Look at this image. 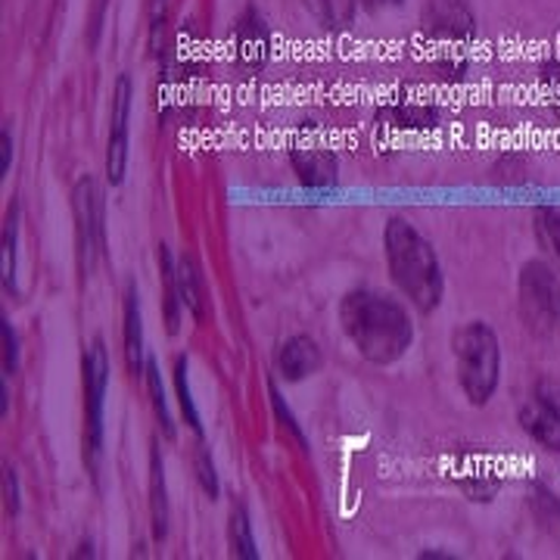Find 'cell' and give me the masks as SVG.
<instances>
[{
    "instance_id": "obj_12",
    "label": "cell",
    "mask_w": 560,
    "mask_h": 560,
    "mask_svg": "<svg viewBox=\"0 0 560 560\" xmlns=\"http://www.w3.org/2000/svg\"><path fill=\"white\" fill-rule=\"evenodd\" d=\"M150 511H153V536L162 539L168 533V495H165V470H162L160 445L150 452Z\"/></svg>"
},
{
    "instance_id": "obj_21",
    "label": "cell",
    "mask_w": 560,
    "mask_h": 560,
    "mask_svg": "<svg viewBox=\"0 0 560 560\" xmlns=\"http://www.w3.org/2000/svg\"><path fill=\"white\" fill-rule=\"evenodd\" d=\"M194 467H197V480H200L202 492L209 499L219 495V477H215V464H212V455L206 452V445H197V455H194Z\"/></svg>"
},
{
    "instance_id": "obj_10",
    "label": "cell",
    "mask_w": 560,
    "mask_h": 560,
    "mask_svg": "<svg viewBox=\"0 0 560 560\" xmlns=\"http://www.w3.org/2000/svg\"><path fill=\"white\" fill-rule=\"evenodd\" d=\"M125 361L131 374H138L143 364V327H140V302L135 283H128V293H125Z\"/></svg>"
},
{
    "instance_id": "obj_18",
    "label": "cell",
    "mask_w": 560,
    "mask_h": 560,
    "mask_svg": "<svg viewBox=\"0 0 560 560\" xmlns=\"http://www.w3.org/2000/svg\"><path fill=\"white\" fill-rule=\"evenodd\" d=\"M0 275H3V287L7 290L16 287V212H10L7 231H3V265H0Z\"/></svg>"
},
{
    "instance_id": "obj_8",
    "label": "cell",
    "mask_w": 560,
    "mask_h": 560,
    "mask_svg": "<svg viewBox=\"0 0 560 560\" xmlns=\"http://www.w3.org/2000/svg\"><path fill=\"white\" fill-rule=\"evenodd\" d=\"M128 113H131V81L121 75L113 94V128H109V153H106V175L113 184H121L128 165Z\"/></svg>"
},
{
    "instance_id": "obj_5",
    "label": "cell",
    "mask_w": 560,
    "mask_h": 560,
    "mask_svg": "<svg viewBox=\"0 0 560 560\" xmlns=\"http://www.w3.org/2000/svg\"><path fill=\"white\" fill-rule=\"evenodd\" d=\"M72 215H75V249H79V271L88 278L106 249V215H103V194L97 180L84 175L72 190Z\"/></svg>"
},
{
    "instance_id": "obj_2",
    "label": "cell",
    "mask_w": 560,
    "mask_h": 560,
    "mask_svg": "<svg viewBox=\"0 0 560 560\" xmlns=\"http://www.w3.org/2000/svg\"><path fill=\"white\" fill-rule=\"evenodd\" d=\"M383 246H386V261H389L393 280L399 283L401 293L415 302L423 315L440 308L442 271L436 249L430 246V241L420 234L415 224L393 219L386 224Z\"/></svg>"
},
{
    "instance_id": "obj_11",
    "label": "cell",
    "mask_w": 560,
    "mask_h": 560,
    "mask_svg": "<svg viewBox=\"0 0 560 560\" xmlns=\"http://www.w3.org/2000/svg\"><path fill=\"white\" fill-rule=\"evenodd\" d=\"M293 165L300 172L302 184L308 187H330L337 184V160L327 150H296Z\"/></svg>"
},
{
    "instance_id": "obj_3",
    "label": "cell",
    "mask_w": 560,
    "mask_h": 560,
    "mask_svg": "<svg viewBox=\"0 0 560 560\" xmlns=\"http://www.w3.org/2000/svg\"><path fill=\"white\" fill-rule=\"evenodd\" d=\"M452 349H455L458 383L464 396L474 405H486L495 396V386H499L501 352L495 330L482 320H470L455 334Z\"/></svg>"
},
{
    "instance_id": "obj_4",
    "label": "cell",
    "mask_w": 560,
    "mask_h": 560,
    "mask_svg": "<svg viewBox=\"0 0 560 560\" xmlns=\"http://www.w3.org/2000/svg\"><path fill=\"white\" fill-rule=\"evenodd\" d=\"M521 318L533 337H551L560 330V278L548 261L523 265Z\"/></svg>"
},
{
    "instance_id": "obj_13",
    "label": "cell",
    "mask_w": 560,
    "mask_h": 560,
    "mask_svg": "<svg viewBox=\"0 0 560 560\" xmlns=\"http://www.w3.org/2000/svg\"><path fill=\"white\" fill-rule=\"evenodd\" d=\"M160 271H162V283H165V320H168V330L175 334L180 324V290H178V271L172 265V256L168 249L160 246Z\"/></svg>"
},
{
    "instance_id": "obj_7",
    "label": "cell",
    "mask_w": 560,
    "mask_h": 560,
    "mask_svg": "<svg viewBox=\"0 0 560 560\" xmlns=\"http://www.w3.org/2000/svg\"><path fill=\"white\" fill-rule=\"evenodd\" d=\"M109 381L106 349L97 340L84 352V442L91 458H97L103 448V396Z\"/></svg>"
},
{
    "instance_id": "obj_25",
    "label": "cell",
    "mask_w": 560,
    "mask_h": 560,
    "mask_svg": "<svg viewBox=\"0 0 560 560\" xmlns=\"http://www.w3.org/2000/svg\"><path fill=\"white\" fill-rule=\"evenodd\" d=\"M10 160H13V138H10V128L0 131V178L10 172Z\"/></svg>"
},
{
    "instance_id": "obj_16",
    "label": "cell",
    "mask_w": 560,
    "mask_h": 560,
    "mask_svg": "<svg viewBox=\"0 0 560 560\" xmlns=\"http://www.w3.org/2000/svg\"><path fill=\"white\" fill-rule=\"evenodd\" d=\"M178 290H180V302L184 308H190L197 318H202V287H200V275L194 268V261L184 259L178 268Z\"/></svg>"
},
{
    "instance_id": "obj_1",
    "label": "cell",
    "mask_w": 560,
    "mask_h": 560,
    "mask_svg": "<svg viewBox=\"0 0 560 560\" xmlns=\"http://www.w3.org/2000/svg\"><path fill=\"white\" fill-rule=\"evenodd\" d=\"M340 320L346 337L359 349L361 359L374 361V364L399 361L415 340L408 312L396 300L371 293V290L349 293L340 305Z\"/></svg>"
},
{
    "instance_id": "obj_19",
    "label": "cell",
    "mask_w": 560,
    "mask_h": 560,
    "mask_svg": "<svg viewBox=\"0 0 560 560\" xmlns=\"http://www.w3.org/2000/svg\"><path fill=\"white\" fill-rule=\"evenodd\" d=\"M147 383H150V396H153L156 418L162 420V430H165V436L172 440V436H175V427H172L168 408H165V389H162V377H160V368H156V361H147Z\"/></svg>"
},
{
    "instance_id": "obj_20",
    "label": "cell",
    "mask_w": 560,
    "mask_h": 560,
    "mask_svg": "<svg viewBox=\"0 0 560 560\" xmlns=\"http://www.w3.org/2000/svg\"><path fill=\"white\" fill-rule=\"evenodd\" d=\"M175 386H178V401H180V411H184V418L187 423L197 430L202 436V423H200V415H197V408H194V399H190V386H187V361L178 359L175 364Z\"/></svg>"
},
{
    "instance_id": "obj_15",
    "label": "cell",
    "mask_w": 560,
    "mask_h": 560,
    "mask_svg": "<svg viewBox=\"0 0 560 560\" xmlns=\"http://www.w3.org/2000/svg\"><path fill=\"white\" fill-rule=\"evenodd\" d=\"M231 548H234V555L243 560L259 558L256 539H253V529H249V517H246L243 508H234V511H231Z\"/></svg>"
},
{
    "instance_id": "obj_23",
    "label": "cell",
    "mask_w": 560,
    "mask_h": 560,
    "mask_svg": "<svg viewBox=\"0 0 560 560\" xmlns=\"http://www.w3.org/2000/svg\"><path fill=\"white\" fill-rule=\"evenodd\" d=\"M3 504H7V514L20 511V482H16V470L13 467L3 470Z\"/></svg>"
},
{
    "instance_id": "obj_14",
    "label": "cell",
    "mask_w": 560,
    "mask_h": 560,
    "mask_svg": "<svg viewBox=\"0 0 560 560\" xmlns=\"http://www.w3.org/2000/svg\"><path fill=\"white\" fill-rule=\"evenodd\" d=\"M529 508H533V517L539 521L541 529L560 541V501L545 486H536V489H529Z\"/></svg>"
},
{
    "instance_id": "obj_6",
    "label": "cell",
    "mask_w": 560,
    "mask_h": 560,
    "mask_svg": "<svg viewBox=\"0 0 560 560\" xmlns=\"http://www.w3.org/2000/svg\"><path fill=\"white\" fill-rule=\"evenodd\" d=\"M521 427L545 448H560V381H539L521 405Z\"/></svg>"
},
{
    "instance_id": "obj_17",
    "label": "cell",
    "mask_w": 560,
    "mask_h": 560,
    "mask_svg": "<svg viewBox=\"0 0 560 560\" xmlns=\"http://www.w3.org/2000/svg\"><path fill=\"white\" fill-rule=\"evenodd\" d=\"M536 234L539 243L560 261V212L555 209H536Z\"/></svg>"
},
{
    "instance_id": "obj_9",
    "label": "cell",
    "mask_w": 560,
    "mask_h": 560,
    "mask_svg": "<svg viewBox=\"0 0 560 560\" xmlns=\"http://www.w3.org/2000/svg\"><path fill=\"white\" fill-rule=\"evenodd\" d=\"M320 368V349L312 337H293L280 346L278 371L287 381H305Z\"/></svg>"
},
{
    "instance_id": "obj_24",
    "label": "cell",
    "mask_w": 560,
    "mask_h": 560,
    "mask_svg": "<svg viewBox=\"0 0 560 560\" xmlns=\"http://www.w3.org/2000/svg\"><path fill=\"white\" fill-rule=\"evenodd\" d=\"M3 371L7 374H16V334L10 327V320L3 318Z\"/></svg>"
},
{
    "instance_id": "obj_22",
    "label": "cell",
    "mask_w": 560,
    "mask_h": 560,
    "mask_svg": "<svg viewBox=\"0 0 560 560\" xmlns=\"http://www.w3.org/2000/svg\"><path fill=\"white\" fill-rule=\"evenodd\" d=\"M268 389H271V401H275V411H278V420H280V423H283V427H287V430H290V433H293V436H296V440H300V445H305V436H302L300 423H296V418H293V411H290V408H283V399H280L278 386L271 383Z\"/></svg>"
}]
</instances>
